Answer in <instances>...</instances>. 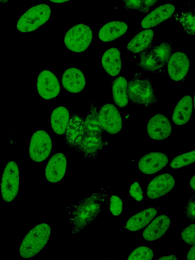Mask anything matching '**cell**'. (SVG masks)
Instances as JSON below:
<instances>
[{
  "label": "cell",
  "instance_id": "cell-8",
  "mask_svg": "<svg viewBox=\"0 0 195 260\" xmlns=\"http://www.w3.org/2000/svg\"><path fill=\"white\" fill-rule=\"evenodd\" d=\"M51 149V139L46 131L39 130L32 134L29 147L31 160L37 162L45 160L50 155Z\"/></svg>",
  "mask_w": 195,
  "mask_h": 260
},
{
  "label": "cell",
  "instance_id": "cell-5",
  "mask_svg": "<svg viewBox=\"0 0 195 260\" xmlns=\"http://www.w3.org/2000/svg\"><path fill=\"white\" fill-rule=\"evenodd\" d=\"M51 12L50 6L44 3L30 7L19 18L17 29L22 32L33 31L49 19Z\"/></svg>",
  "mask_w": 195,
  "mask_h": 260
},
{
  "label": "cell",
  "instance_id": "cell-37",
  "mask_svg": "<svg viewBox=\"0 0 195 260\" xmlns=\"http://www.w3.org/2000/svg\"><path fill=\"white\" fill-rule=\"evenodd\" d=\"M195 246L193 245L188 251L186 258L187 260H195L194 257Z\"/></svg>",
  "mask_w": 195,
  "mask_h": 260
},
{
  "label": "cell",
  "instance_id": "cell-22",
  "mask_svg": "<svg viewBox=\"0 0 195 260\" xmlns=\"http://www.w3.org/2000/svg\"><path fill=\"white\" fill-rule=\"evenodd\" d=\"M128 25L124 22L113 21L104 24L99 32V39L108 43L122 36L127 30Z\"/></svg>",
  "mask_w": 195,
  "mask_h": 260
},
{
  "label": "cell",
  "instance_id": "cell-33",
  "mask_svg": "<svg viewBox=\"0 0 195 260\" xmlns=\"http://www.w3.org/2000/svg\"><path fill=\"white\" fill-rule=\"evenodd\" d=\"M109 209L115 216L120 215L122 211V201L116 196H112L109 200Z\"/></svg>",
  "mask_w": 195,
  "mask_h": 260
},
{
  "label": "cell",
  "instance_id": "cell-20",
  "mask_svg": "<svg viewBox=\"0 0 195 260\" xmlns=\"http://www.w3.org/2000/svg\"><path fill=\"white\" fill-rule=\"evenodd\" d=\"M84 131L83 117L78 114L72 115L66 131V140L70 147H76L83 137Z\"/></svg>",
  "mask_w": 195,
  "mask_h": 260
},
{
  "label": "cell",
  "instance_id": "cell-3",
  "mask_svg": "<svg viewBox=\"0 0 195 260\" xmlns=\"http://www.w3.org/2000/svg\"><path fill=\"white\" fill-rule=\"evenodd\" d=\"M128 98L137 105L149 107L157 103L154 88L147 76L142 73H136L127 82Z\"/></svg>",
  "mask_w": 195,
  "mask_h": 260
},
{
  "label": "cell",
  "instance_id": "cell-21",
  "mask_svg": "<svg viewBox=\"0 0 195 260\" xmlns=\"http://www.w3.org/2000/svg\"><path fill=\"white\" fill-rule=\"evenodd\" d=\"M193 110V101L190 95L182 97L177 104L173 114L172 120L178 125L186 124L190 120Z\"/></svg>",
  "mask_w": 195,
  "mask_h": 260
},
{
  "label": "cell",
  "instance_id": "cell-7",
  "mask_svg": "<svg viewBox=\"0 0 195 260\" xmlns=\"http://www.w3.org/2000/svg\"><path fill=\"white\" fill-rule=\"evenodd\" d=\"M19 185V171L16 162L9 161L3 171L1 183L3 199L7 202L13 201L17 197Z\"/></svg>",
  "mask_w": 195,
  "mask_h": 260
},
{
  "label": "cell",
  "instance_id": "cell-23",
  "mask_svg": "<svg viewBox=\"0 0 195 260\" xmlns=\"http://www.w3.org/2000/svg\"><path fill=\"white\" fill-rule=\"evenodd\" d=\"M101 62L104 70L112 77L117 76L121 69L120 52L117 48H111L103 54Z\"/></svg>",
  "mask_w": 195,
  "mask_h": 260
},
{
  "label": "cell",
  "instance_id": "cell-13",
  "mask_svg": "<svg viewBox=\"0 0 195 260\" xmlns=\"http://www.w3.org/2000/svg\"><path fill=\"white\" fill-rule=\"evenodd\" d=\"M172 125L167 117L162 114H158L149 120L147 132L150 138L153 140H164L171 134Z\"/></svg>",
  "mask_w": 195,
  "mask_h": 260
},
{
  "label": "cell",
  "instance_id": "cell-32",
  "mask_svg": "<svg viewBox=\"0 0 195 260\" xmlns=\"http://www.w3.org/2000/svg\"><path fill=\"white\" fill-rule=\"evenodd\" d=\"M195 151L193 150L175 157L170 163L173 169H178L189 165L194 162Z\"/></svg>",
  "mask_w": 195,
  "mask_h": 260
},
{
  "label": "cell",
  "instance_id": "cell-1",
  "mask_svg": "<svg viewBox=\"0 0 195 260\" xmlns=\"http://www.w3.org/2000/svg\"><path fill=\"white\" fill-rule=\"evenodd\" d=\"M108 201L107 194L98 192L73 205L70 212L72 233L78 234L91 224L101 213L103 204Z\"/></svg>",
  "mask_w": 195,
  "mask_h": 260
},
{
  "label": "cell",
  "instance_id": "cell-26",
  "mask_svg": "<svg viewBox=\"0 0 195 260\" xmlns=\"http://www.w3.org/2000/svg\"><path fill=\"white\" fill-rule=\"evenodd\" d=\"M70 118L67 108L63 106L55 108L51 116V124L53 131L57 135H63L66 132Z\"/></svg>",
  "mask_w": 195,
  "mask_h": 260
},
{
  "label": "cell",
  "instance_id": "cell-19",
  "mask_svg": "<svg viewBox=\"0 0 195 260\" xmlns=\"http://www.w3.org/2000/svg\"><path fill=\"white\" fill-rule=\"evenodd\" d=\"M171 222L165 215L156 217L144 230L142 237L145 241H155L160 239L166 233Z\"/></svg>",
  "mask_w": 195,
  "mask_h": 260
},
{
  "label": "cell",
  "instance_id": "cell-30",
  "mask_svg": "<svg viewBox=\"0 0 195 260\" xmlns=\"http://www.w3.org/2000/svg\"><path fill=\"white\" fill-rule=\"evenodd\" d=\"M157 2L158 1H123L122 5L126 9L147 13Z\"/></svg>",
  "mask_w": 195,
  "mask_h": 260
},
{
  "label": "cell",
  "instance_id": "cell-17",
  "mask_svg": "<svg viewBox=\"0 0 195 260\" xmlns=\"http://www.w3.org/2000/svg\"><path fill=\"white\" fill-rule=\"evenodd\" d=\"M61 83L63 88L72 93L81 92L86 85L85 78L79 69L71 67L66 70L62 75Z\"/></svg>",
  "mask_w": 195,
  "mask_h": 260
},
{
  "label": "cell",
  "instance_id": "cell-24",
  "mask_svg": "<svg viewBox=\"0 0 195 260\" xmlns=\"http://www.w3.org/2000/svg\"><path fill=\"white\" fill-rule=\"evenodd\" d=\"M155 208H149L131 216L126 221L125 228L130 231H139L146 226L157 214Z\"/></svg>",
  "mask_w": 195,
  "mask_h": 260
},
{
  "label": "cell",
  "instance_id": "cell-16",
  "mask_svg": "<svg viewBox=\"0 0 195 260\" xmlns=\"http://www.w3.org/2000/svg\"><path fill=\"white\" fill-rule=\"evenodd\" d=\"M66 170V156L62 153H55L50 158L46 167L45 178L49 182H58L63 178Z\"/></svg>",
  "mask_w": 195,
  "mask_h": 260
},
{
  "label": "cell",
  "instance_id": "cell-4",
  "mask_svg": "<svg viewBox=\"0 0 195 260\" xmlns=\"http://www.w3.org/2000/svg\"><path fill=\"white\" fill-rule=\"evenodd\" d=\"M50 233V226L47 223H40L34 226L21 243L19 248L20 256L28 258L37 255L47 243Z\"/></svg>",
  "mask_w": 195,
  "mask_h": 260
},
{
  "label": "cell",
  "instance_id": "cell-34",
  "mask_svg": "<svg viewBox=\"0 0 195 260\" xmlns=\"http://www.w3.org/2000/svg\"><path fill=\"white\" fill-rule=\"evenodd\" d=\"M181 238L185 243L189 245H194V224L192 223L183 229L181 232Z\"/></svg>",
  "mask_w": 195,
  "mask_h": 260
},
{
  "label": "cell",
  "instance_id": "cell-11",
  "mask_svg": "<svg viewBox=\"0 0 195 260\" xmlns=\"http://www.w3.org/2000/svg\"><path fill=\"white\" fill-rule=\"evenodd\" d=\"M38 94L45 100L54 99L59 94L60 84L56 76L50 71H41L37 83Z\"/></svg>",
  "mask_w": 195,
  "mask_h": 260
},
{
  "label": "cell",
  "instance_id": "cell-38",
  "mask_svg": "<svg viewBox=\"0 0 195 260\" xmlns=\"http://www.w3.org/2000/svg\"><path fill=\"white\" fill-rule=\"evenodd\" d=\"M156 260H178V259L175 255L169 254L167 256L160 257Z\"/></svg>",
  "mask_w": 195,
  "mask_h": 260
},
{
  "label": "cell",
  "instance_id": "cell-27",
  "mask_svg": "<svg viewBox=\"0 0 195 260\" xmlns=\"http://www.w3.org/2000/svg\"><path fill=\"white\" fill-rule=\"evenodd\" d=\"M127 88V81L124 77L116 78L112 83L113 101L117 106L121 108L125 107L128 103Z\"/></svg>",
  "mask_w": 195,
  "mask_h": 260
},
{
  "label": "cell",
  "instance_id": "cell-25",
  "mask_svg": "<svg viewBox=\"0 0 195 260\" xmlns=\"http://www.w3.org/2000/svg\"><path fill=\"white\" fill-rule=\"evenodd\" d=\"M153 36L154 31L151 29L141 31L129 42L128 51L133 53H140L152 45Z\"/></svg>",
  "mask_w": 195,
  "mask_h": 260
},
{
  "label": "cell",
  "instance_id": "cell-40",
  "mask_svg": "<svg viewBox=\"0 0 195 260\" xmlns=\"http://www.w3.org/2000/svg\"><path fill=\"white\" fill-rule=\"evenodd\" d=\"M53 3H63V2H65L66 1H51Z\"/></svg>",
  "mask_w": 195,
  "mask_h": 260
},
{
  "label": "cell",
  "instance_id": "cell-41",
  "mask_svg": "<svg viewBox=\"0 0 195 260\" xmlns=\"http://www.w3.org/2000/svg\"><path fill=\"white\" fill-rule=\"evenodd\" d=\"M107 260H109V259H107Z\"/></svg>",
  "mask_w": 195,
  "mask_h": 260
},
{
  "label": "cell",
  "instance_id": "cell-29",
  "mask_svg": "<svg viewBox=\"0 0 195 260\" xmlns=\"http://www.w3.org/2000/svg\"><path fill=\"white\" fill-rule=\"evenodd\" d=\"M175 19L183 26L187 34L194 35V11H187L175 15Z\"/></svg>",
  "mask_w": 195,
  "mask_h": 260
},
{
  "label": "cell",
  "instance_id": "cell-39",
  "mask_svg": "<svg viewBox=\"0 0 195 260\" xmlns=\"http://www.w3.org/2000/svg\"><path fill=\"white\" fill-rule=\"evenodd\" d=\"M194 175H193L189 181L190 186L193 190H194Z\"/></svg>",
  "mask_w": 195,
  "mask_h": 260
},
{
  "label": "cell",
  "instance_id": "cell-14",
  "mask_svg": "<svg viewBox=\"0 0 195 260\" xmlns=\"http://www.w3.org/2000/svg\"><path fill=\"white\" fill-rule=\"evenodd\" d=\"M175 184V179L172 175L168 173L160 174L149 183L147 196L150 199H157L170 192Z\"/></svg>",
  "mask_w": 195,
  "mask_h": 260
},
{
  "label": "cell",
  "instance_id": "cell-36",
  "mask_svg": "<svg viewBox=\"0 0 195 260\" xmlns=\"http://www.w3.org/2000/svg\"><path fill=\"white\" fill-rule=\"evenodd\" d=\"M129 192L130 196L137 202H141L143 199L142 188L137 182H134L131 184Z\"/></svg>",
  "mask_w": 195,
  "mask_h": 260
},
{
  "label": "cell",
  "instance_id": "cell-9",
  "mask_svg": "<svg viewBox=\"0 0 195 260\" xmlns=\"http://www.w3.org/2000/svg\"><path fill=\"white\" fill-rule=\"evenodd\" d=\"M104 145L102 135L84 131L83 137L75 149L82 154L85 159L92 160L97 158L99 152Z\"/></svg>",
  "mask_w": 195,
  "mask_h": 260
},
{
  "label": "cell",
  "instance_id": "cell-15",
  "mask_svg": "<svg viewBox=\"0 0 195 260\" xmlns=\"http://www.w3.org/2000/svg\"><path fill=\"white\" fill-rule=\"evenodd\" d=\"M169 161L167 155L160 151H153L143 156L139 160L138 168L145 174L157 173L164 168Z\"/></svg>",
  "mask_w": 195,
  "mask_h": 260
},
{
  "label": "cell",
  "instance_id": "cell-31",
  "mask_svg": "<svg viewBox=\"0 0 195 260\" xmlns=\"http://www.w3.org/2000/svg\"><path fill=\"white\" fill-rule=\"evenodd\" d=\"M153 257V250L148 246H143L134 249L127 260H152Z\"/></svg>",
  "mask_w": 195,
  "mask_h": 260
},
{
  "label": "cell",
  "instance_id": "cell-2",
  "mask_svg": "<svg viewBox=\"0 0 195 260\" xmlns=\"http://www.w3.org/2000/svg\"><path fill=\"white\" fill-rule=\"evenodd\" d=\"M172 50L171 43L165 41L157 45H151L139 54L138 65L144 71L162 73L166 70Z\"/></svg>",
  "mask_w": 195,
  "mask_h": 260
},
{
  "label": "cell",
  "instance_id": "cell-18",
  "mask_svg": "<svg viewBox=\"0 0 195 260\" xmlns=\"http://www.w3.org/2000/svg\"><path fill=\"white\" fill-rule=\"evenodd\" d=\"M175 11V6L170 3L162 5L149 13L142 20L143 28L153 27L170 18Z\"/></svg>",
  "mask_w": 195,
  "mask_h": 260
},
{
  "label": "cell",
  "instance_id": "cell-12",
  "mask_svg": "<svg viewBox=\"0 0 195 260\" xmlns=\"http://www.w3.org/2000/svg\"><path fill=\"white\" fill-rule=\"evenodd\" d=\"M169 77L174 81H180L187 75L189 69V60L182 52L173 53L167 63Z\"/></svg>",
  "mask_w": 195,
  "mask_h": 260
},
{
  "label": "cell",
  "instance_id": "cell-6",
  "mask_svg": "<svg viewBox=\"0 0 195 260\" xmlns=\"http://www.w3.org/2000/svg\"><path fill=\"white\" fill-rule=\"evenodd\" d=\"M93 37L90 27L85 24H78L71 27L66 32L63 43L72 52L82 53L90 45Z\"/></svg>",
  "mask_w": 195,
  "mask_h": 260
},
{
  "label": "cell",
  "instance_id": "cell-28",
  "mask_svg": "<svg viewBox=\"0 0 195 260\" xmlns=\"http://www.w3.org/2000/svg\"><path fill=\"white\" fill-rule=\"evenodd\" d=\"M84 131L102 135L103 129L99 119L97 107L94 103H91L89 110L84 119Z\"/></svg>",
  "mask_w": 195,
  "mask_h": 260
},
{
  "label": "cell",
  "instance_id": "cell-10",
  "mask_svg": "<svg viewBox=\"0 0 195 260\" xmlns=\"http://www.w3.org/2000/svg\"><path fill=\"white\" fill-rule=\"evenodd\" d=\"M101 125L107 133L115 134L119 133L122 127V120L116 107L111 104L103 105L98 112Z\"/></svg>",
  "mask_w": 195,
  "mask_h": 260
},
{
  "label": "cell",
  "instance_id": "cell-35",
  "mask_svg": "<svg viewBox=\"0 0 195 260\" xmlns=\"http://www.w3.org/2000/svg\"><path fill=\"white\" fill-rule=\"evenodd\" d=\"M195 197L193 195L187 203L184 210L185 215L191 221L195 219Z\"/></svg>",
  "mask_w": 195,
  "mask_h": 260
}]
</instances>
